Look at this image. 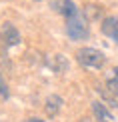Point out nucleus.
<instances>
[{
    "label": "nucleus",
    "instance_id": "obj_1",
    "mask_svg": "<svg viewBox=\"0 0 118 122\" xmlns=\"http://www.w3.org/2000/svg\"><path fill=\"white\" fill-rule=\"evenodd\" d=\"M66 34H68V38L72 40H86L88 38V20L86 16H82V14H74V16L66 18Z\"/></svg>",
    "mask_w": 118,
    "mask_h": 122
},
{
    "label": "nucleus",
    "instance_id": "obj_2",
    "mask_svg": "<svg viewBox=\"0 0 118 122\" xmlns=\"http://www.w3.org/2000/svg\"><path fill=\"white\" fill-rule=\"evenodd\" d=\"M76 60H78L80 66L84 68H94V70H100L102 66L106 64V56L96 48H80L76 52Z\"/></svg>",
    "mask_w": 118,
    "mask_h": 122
},
{
    "label": "nucleus",
    "instance_id": "obj_3",
    "mask_svg": "<svg viewBox=\"0 0 118 122\" xmlns=\"http://www.w3.org/2000/svg\"><path fill=\"white\" fill-rule=\"evenodd\" d=\"M50 8H52L54 12L66 16V18H70V16H74V14L80 12L78 6H76L72 0H50Z\"/></svg>",
    "mask_w": 118,
    "mask_h": 122
},
{
    "label": "nucleus",
    "instance_id": "obj_4",
    "mask_svg": "<svg viewBox=\"0 0 118 122\" xmlns=\"http://www.w3.org/2000/svg\"><path fill=\"white\" fill-rule=\"evenodd\" d=\"M100 30L104 36H108L112 42L118 44V16H106L100 24Z\"/></svg>",
    "mask_w": 118,
    "mask_h": 122
},
{
    "label": "nucleus",
    "instance_id": "obj_5",
    "mask_svg": "<svg viewBox=\"0 0 118 122\" xmlns=\"http://www.w3.org/2000/svg\"><path fill=\"white\" fill-rule=\"evenodd\" d=\"M18 42H20V32L10 22H6L2 28V44L8 48V46H16Z\"/></svg>",
    "mask_w": 118,
    "mask_h": 122
},
{
    "label": "nucleus",
    "instance_id": "obj_6",
    "mask_svg": "<svg viewBox=\"0 0 118 122\" xmlns=\"http://www.w3.org/2000/svg\"><path fill=\"white\" fill-rule=\"evenodd\" d=\"M92 114H94L96 122H116L112 112H108L102 102H92Z\"/></svg>",
    "mask_w": 118,
    "mask_h": 122
},
{
    "label": "nucleus",
    "instance_id": "obj_7",
    "mask_svg": "<svg viewBox=\"0 0 118 122\" xmlns=\"http://www.w3.org/2000/svg\"><path fill=\"white\" fill-rule=\"evenodd\" d=\"M60 108H62V98H60L58 94H52V96L46 98L44 110H46V114H48V116H56V114L60 112Z\"/></svg>",
    "mask_w": 118,
    "mask_h": 122
},
{
    "label": "nucleus",
    "instance_id": "obj_8",
    "mask_svg": "<svg viewBox=\"0 0 118 122\" xmlns=\"http://www.w3.org/2000/svg\"><path fill=\"white\" fill-rule=\"evenodd\" d=\"M106 90L110 92V96L118 98V68H114L112 74L108 76V80H106Z\"/></svg>",
    "mask_w": 118,
    "mask_h": 122
},
{
    "label": "nucleus",
    "instance_id": "obj_9",
    "mask_svg": "<svg viewBox=\"0 0 118 122\" xmlns=\"http://www.w3.org/2000/svg\"><path fill=\"white\" fill-rule=\"evenodd\" d=\"M84 14H86L90 20H98V18H100V14H102V8L92 6V4H90V6H86V8H84ZM88 18H86V20H88Z\"/></svg>",
    "mask_w": 118,
    "mask_h": 122
},
{
    "label": "nucleus",
    "instance_id": "obj_10",
    "mask_svg": "<svg viewBox=\"0 0 118 122\" xmlns=\"http://www.w3.org/2000/svg\"><path fill=\"white\" fill-rule=\"evenodd\" d=\"M0 94H2L4 98H8V88H6V82L2 80V74H0Z\"/></svg>",
    "mask_w": 118,
    "mask_h": 122
},
{
    "label": "nucleus",
    "instance_id": "obj_11",
    "mask_svg": "<svg viewBox=\"0 0 118 122\" xmlns=\"http://www.w3.org/2000/svg\"><path fill=\"white\" fill-rule=\"evenodd\" d=\"M26 122H42V120H38V118H28Z\"/></svg>",
    "mask_w": 118,
    "mask_h": 122
}]
</instances>
